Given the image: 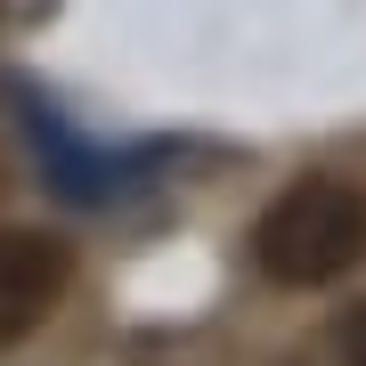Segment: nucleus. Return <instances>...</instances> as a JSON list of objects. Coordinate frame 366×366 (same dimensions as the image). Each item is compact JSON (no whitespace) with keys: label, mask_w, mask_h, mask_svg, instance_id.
Wrapping results in <instances>:
<instances>
[{"label":"nucleus","mask_w":366,"mask_h":366,"mask_svg":"<svg viewBox=\"0 0 366 366\" xmlns=\"http://www.w3.org/2000/svg\"><path fill=\"white\" fill-rule=\"evenodd\" d=\"M252 261H261V277L285 285V293L334 285L342 269L366 261V187L334 179V171L293 179L285 196L261 212V228H252Z\"/></svg>","instance_id":"nucleus-1"},{"label":"nucleus","mask_w":366,"mask_h":366,"mask_svg":"<svg viewBox=\"0 0 366 366\" xmlns=\"http://www.w3.org/2000/svg\"><path fill=\"white\" fill-rule=\"evenodd\" d=\"M74 285V252L41 228H0V342L33 334L41 317L66 301Z\"/></svg>","instance_id":"nucleus-2"},{"label":"nucleus","mask_w":366,"mask_h":366,"mask_svg":"<svg viewBox=\"0 0 366 366\" xmlns=\"http://www.w3.org/2000/svg\"><path fill=\"white\" fill-rule=\"evenodd\" d=\"M334 350H342V366H366V301H350V310H342Z\"/></svg>","instance_id":"nucleus-3"}]
</instances>
